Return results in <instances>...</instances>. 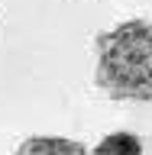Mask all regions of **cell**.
<instances>
[{
  "mask_svg": "<svg viewBox=\"0 0 152 155\" xmlns=\"http://www.w3.org/2000/svg\"><path fill=\"white\" fill-rule=\"evenodd\" d=\"M87 155H143V139L136 133L120 129V133L104 136V139L94 145V152H87Z\"/></svg>",
  "mask_w": 152,
  "mask_h": 155,
  "instance_id": "3957f363",
  "label": "cell"
},
{
  "mask_svg": "<svg viewBox=\"0 0 152 155\" xmlns=\"http://www.w3.org/2000/svg\"><path fill=\"white\" fill-rule=\"evenodd\" d=\"M13 155H87L84 142L65 136H29L16 145Z\"/></svg>",
  "mask_w": 152,
  "mask_h": 155,
  "instance_id": "7a4b0ae2",
  "label": "cell"
},
{
  "mask_svg": "<svg viewBox=\"0 0 152 155\" xmlns=\"http://www.w3.org/2000/svg\"><path fill=\"white\" fill-rule=\"evenodd\" d=\"M94 84L110 100H152V19H126L94 42Z\"/></svg>",
  "mask_w": 152,
  "mask_h": 155,
  "instance_id": "6da1fadb",
  "label": "cell"
}]
</instances>
